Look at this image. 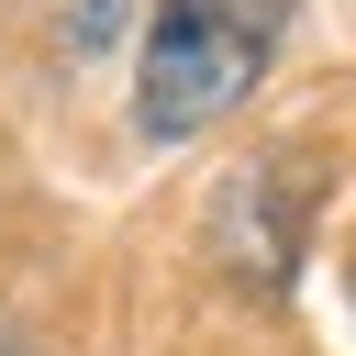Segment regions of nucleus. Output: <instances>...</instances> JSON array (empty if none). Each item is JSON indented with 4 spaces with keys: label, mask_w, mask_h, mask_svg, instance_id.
Masks as SVG:
<instances>
[{
    "label": "nucleus",
    "mask_w": 356,
    "mask_h": 356,
    "mask_svg": "<svg viewBox=\"0 0 356 356\" xmlns=\"http://www.w3.org/2000/svg\"><path fill=\"white\" fill-rule=\"evenodd\" d=\"M278 22H289V0H156L145 11V56H134V122L156 145L222 122L267 78Z\"/></svg>",
    "instance_id": "1"
}]
</instances>
